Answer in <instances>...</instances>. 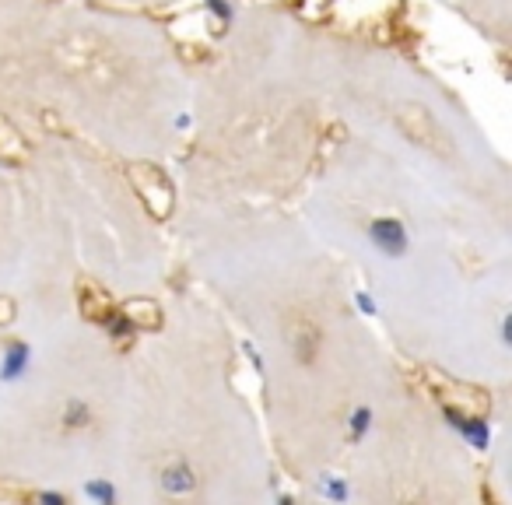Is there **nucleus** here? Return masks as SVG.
<instances>
[{"instance_id": "nucleus-1", "label": "nucleus", "mask_w": 512, "mask_h": 505, "mask_svg": "<svg viewBox=\"0 0 512 505\" xmlns=\"http://www.w3.org/2000/svg\"><path fill=\"white\" fill-rule=\"evenodd\" d=\"M397 123H400V130H404L407 137H411L418 148H432V151H442V134H439V127H435V120L428 116V109H421V106H404L400 109V116H397Z\"/></svg>"}, {"instance_id": "nucleus-2", "label": "nucleus", "mask_w": 512, "mask_h": 505, "mask_svg": "<svg viewBox=\"0 0 512 505\" xmlns=\"http://www.w3.org/2000/svg\"><path fill=\"white\" fill-rule=\"evenodd\" d=\"M369 239L386 257H404L407 253V232L397 218H376L369 225Z\"/></svg>"}, {"instance_id": "nucleus-3", "label": "nucleus", "mask_w": 512, "mask_h": 505, "mask_svg": "<svg viewBox=\"0 0 512 505\" xmlns=\"http://www.w3.org/2000/svg\"><path fill=\"white\" fill-rule=\"evenodd\" d=\"M81 309H85V316L95 323H109V316H116V306L109 302V295L102 292L99 285L81 288Z\"/></svg>"}, {"instance_id": "nucleus-4", "label": "nucleus", "mask_w": 512, "mask_h": 505, "mask_svg": "<svg viewBox=\"0 0 512 505\" xmlns=\"http://www.w3.org/2000/svg\"><path fill=\"white\" fill-rule=\"evenodd\" d=\"M162 488L172 491V495H186V491L197 488V470L190 467L186 460H176L162 470Z\"/></svg>"}, {"instance_id": "nucleus-5", "label": "nucleus", "mask_w": 512, "mask_h": 505, "mask_svg": "<svg viewBox=\"0 0 512 505\" xmlns=\"http://www.w3.org/2000/svg\"><path fill=\"white\" fill-rule=\"evenodd\" d=\"M123 316H127V323H134V327H158V323H162L158 306L148 299H130L127 306H123Z\"/></svg>"}, {"instance_id": "nucleus-6", "label": "nucleus", "mask_w": 512, "mask_h": 505, "mask_svg": "<svg viewBox=\"0 0 512 505\" xmlns=\"http://www.w3.org/2000/svg\"><path fill=\"white\" fill-rule=\"evenodd\" d=\"M29 362H32V348H29V344H22V341H15L8 348V355H4V369H0V376L18 379L25 369H29Z\"/></svg>"}, {"instance_id": "nucleus-7", "label": "nucleus", "mask_w": 512, "mask_h": 505, "mask_svg": "<svg viewBox=\"0 0 512 505\" xmlns=\"http://www.w3.org/2000/svg\"><path fill=\"white\" fill-rule=\"evenodd\" d=\"M92 425V407L85 400H67L64 404V428H88Z\"/></svg>"}, {"instance_id": "nucleus-8", "label": "nucleus", "mask_w": 512, "mask_h": 505, "mask_svg": "<svg viewBox=\"0 0 512 505\" xmlns=\"http://www.w3.org/2000/svg\"><path fill=\"white\" fill-rule=\"evenodd\" d=\"M369 421H372L369 407H358V411L351 414V435H355V439H362V435L369 432Z\"/></svg>"}, {"instance_id": "nucleus-9", "label": "nucleus", "mask_w": 512, "mask_h": 505, "mask_svg": "<svg viewBox=\"0 0 512 505\" xmlns=\"http://www.w3.org/2000/svg\"><path fill=\"white\" fill-rule=\"evenodd\" d=\"M88 495L102 498V502H116V491L109 488V484H88Z\"/></svg>"}, {"instance_id": "nucleus-10", "label": "nucleus", "mask_w": 512, "mask_h": 505, "mask_svg": "<svg viewBox=\"0 0 512 505\" xmlns=\"http://www.w3.org/2000/svg\"><path fill=\"white\" fill-rule=\"evenodd\" d=\"M15 316V306H11V299H0V323L11 320Z\"/></svg>"}, {"instance_id": "nucleus-11", "label": "nucleus", "mask_w": 512, "mask_h": 505, "mask_svg": "<svg viewBox=\"0 0 512 505\" xmlns=\"http://www.w3.org/2000/svg\"><path fill=\"white\" fill-rule=\"evenodd\" d=\"M207 4H211V11H214V15H221V18H232V11H228L225 4H221V0H207Z\"/></svg>"}, {"instance_id": "nucleus-12", "label": "nucleus", "mask_w": 512, "mask_h": 505, "mask_svg": "<svg viewBox=\"0 0 512 505\" xmlns=\"http://www.w3.org/2000/svg\"><path fill=\"white\" fill-rule=\"evenodd\" d=\"M358 302H362L365 313H376V302H369V299H365V295H358Z\"/></svg>"}]
</instances>
